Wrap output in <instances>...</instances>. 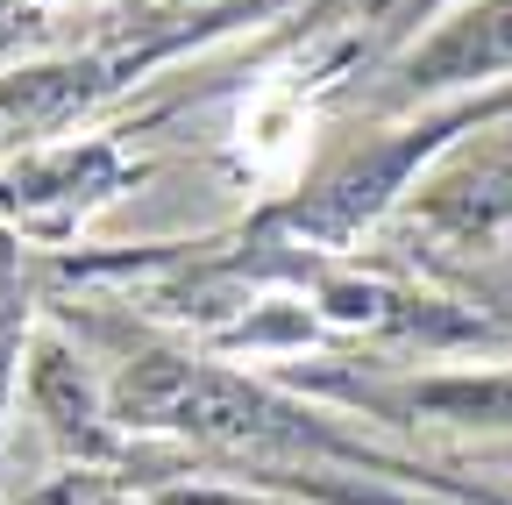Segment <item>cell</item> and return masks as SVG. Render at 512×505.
Segmentation results:
<instances>
[{"instance_id": "1", "label": "cell", "mask_w": 512, "mask_h": 505, "mask_svg": "<svg viewBox=\"0 0 512 505\" xmlns=\"http://www.w3.org/2000/svg\"><path fill=\"white\" fill-rule=\"evenodd\" d=\"M114 406H121V420H136V427L221 441V449H320V441H328L306 413H292L271 392H256L249 377L200 370V363H178V356L136 363L121 377Z\"/></svg>"}, {"instance_id": "2", "label": "cell", "mask_w": 512, "mask_h": 505, "mask_svg": "<svg viewBox=\"0 0 512 505\" xmlns=\"http://www.w3.org/2000/svg\"><path fill=\"white\" fill-rule=\"evenodd\" d=\"M512 72V0H470L456 22H441L413 57L406 79L413 86H470Z\"/></svg>"}, {"instance_id": "3", "label": "cell", "mask_w": 512, "mask_h": 505, "mask_svg": "<svg viewBox=\"0 0 512 505\" xmlns=\"http://www.w3.org/2000/svg\"><path fill=\"white\" fill-rule=\"evenodd\" d=\"M427 221L456 242H498L512 228V171L505 164H477L463 178H448L427 193Z\"/></svg>"}, {"instance_id": "4", "label": "cell", "mask_w": 512, "mask_h": 505, "mask_svg": "<svg viewBox=\"0 0 512 505\" xmlns=\"http://www.w3.org/2000/svg\"><path fill=\"white\" fill-rule=\"evenodd\" d=\"M86 93H93V72H86V65H57V72H15V79H0V121H22V129H43V121L72 114Z\"/></svg>"}, {"instance_id": "5", "label": "cell", "mask_w": 512, "mask_h": 505, "mask_svg": "<svg viewBox=\"0 0 512 505\" xmlns=\"http://www.w3.org/2000/svg\"><path fill=\"white\" fill-rule=\"evenodd\" d=\"M36 406H43V420L64 434V441H100V427H93V392H86V377H79V363L64 356V349H43V363H36Z\"/></svg>"}, {"instance_id": "6", "label": "cell", "mask_w": 512, "mask_h": 505, "mask_svg": "<svg viewBox=\"0 0 512 505\" xmlns=\"http://www.w3.org/2000/svg\"><path fill=\"white\" fill-rule=\"evenodd\" d=\"M413 406L470 420V427H512V370L505 377H441V385H420Z\"/></svg>"}, {"instance_id": "7", "label": "cell", "mask_w": 512, "mask_h": 505, "mask_svg": "<svg viewBox=\"0 0 512 505\" xmlns=\"http://www.w3.org/2000/svg\"><path fill=\"white\" fill-rule=\"evenodd\" d=\"M15 285H8V257H0V377H8V356H15V342H22V328H15Z\"/></svg>"}, {"instance_id": "8", "label": "cell", "mask_w": 512, "mask_h": 505, "mask_svg": "<svg viewBox=\"0 0 512 505\" xmlns=\"http://www.w3.org/2000/svg\"><path fill=\"white\" fill-rule=\"evenodd\" d=\"M157 505H271V498H242V491H164Z\"/></svg>"}]
</instances>
